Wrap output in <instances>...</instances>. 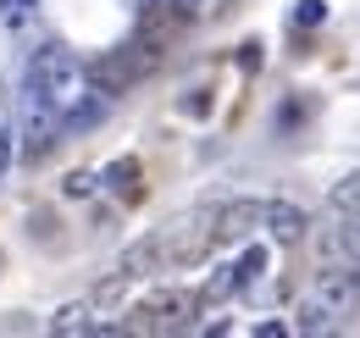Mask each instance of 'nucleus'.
<instances>
[{"mask_svg":"<svg viewBox=\"0 0 360 338\" xmlns=\"http://www.w3.org/2000/svg\"><path fill=\"white\" fill-rule=\"evenodd\" d=\"M0 23L17 28V34L34 28V23H39V0H0Z\"/></svg>","mask_w":360,"mask_h":338,"instance_id":"9b49d317","label":"nucleus"},{"mask_svg":"<svg viewBox=\"0 0 360 338\" xmlns=\"http://www.w3.org/2000/svg\"><path fill=\"white\" fill-rule=\"evenodd\" d=\"M67 194H94V177H89V172H78V177L67 183Z\"/></svg>","mask_w":360,"mask_h":338,"instance_id":"2eb2a0df","label":"nucleus"},{"mask_svg":"<svg viewBox=\"0 0 360 338\" xmlns=\"http://www.w3.org/2000/svg\"><path fill=\"white\" fill-rule=\"evenodd\" d=\"M321 255H327V266H355L360 272V216L338 211V222L321 233Z\"/></svg>","mask_w":360,"mask_h":338,"instance_id":"423d86ee","label":"nucleus"},{"mask_svg":"<svg viewBox=\"0 0 360 338\" xmlns=\"http://www.w3.org/2000/svg\"><path fill=\"white\" fill-rule=\"evenodd\" d=\"M194 316H200L194 289H155L134 305V322H122V333H194Z\"/></svg>","mask_w":360,"mask_h":338,"instance_id":"7ed1b4c3","label":"nucleus"},{"mask_svg":"<svg viewBox=\"0 0 360 338\" xmlns=\"http://www.w3.org/2000/svg\"><path fill=\"white\" fill-rule=\"evenodd\" d=\"M266 222V200H227L217 206V239H244Z\"/></svg>","mask_w":360,"mask_h":338,"instance_id":"1a4fd4ad","label":"nucleus"},{"mask_svg":"<svg viewBox=\"0 0 360 338\" xmlns=\"http://www.w3.org/2000/svg\"><path fill=\"white\" fill-rule=\"evenodd\" d=\"M161 239H167V261H200V255L217 244V206H205V211L172 222Z\"/></svg>","mask_w":360,"mask_h":338,"instance_id":"20e7f679","label":"nucleus"},{"mask_svg":"<svg viewBox=\"0 0 360 338\" xmlns=\"http://www.w3.org/2000/svg\"><path fill=\"white\" fill-rule=\"evenodd\" d=\"M227 266H233V283H238V294H244V289H255V283L266 277V250L250 244V250L238 255V261H227Z\"/></svg>","mask_w":360,"mask_h":338,"instance_id":"9d476101","label":"nucleus"},{"mask_svg":"<svg viewBox=\"0 0 360 338\" xmlns=\"http://www.w3.org/2000/svg\"><path fill=\"white\" fill-rule=\"evenodd\" d=\"M161 266H167V239L150 233V239H134L128 250L111 261V277H117V283H134V277H150V272H161Z\"/></svg>","mask_w":360,"mask_h":338,"instance_id":"39448f33","label":"nucleus"},{"mask_svg":"<svg viewBox=\"0 0 360 338\" xmlns=\"http://www.w3.org/2000/svg\"><path fill=\"white\" fill-rule=\"evenodd\" d=\"M283 333H288L283 322H261V327H255V338H283Z\"/></svg>","mask_w":360,"mask_h":338,"instance_id":"dca6fc26","label":"nucleus"},{"mask_svg":"<svg viewBox=\"0 0 360 338\" xmlns=\"http://www.w3.org/2000/svg\"><path fill=\"white\" fill-rule=\"evenodd\" d=\"M0 133H6V117H0Z\"/></svg>","mask_w":360,"mask_h":338,"instance_id":"f3484780","label":"nucleus"},{"mask_svg":"<svg viewBox=\"0 0 360 338\" xmlns=\"http://www.w3.org/2000/svg\"><path fill=\"white\" fill-rule=\"evenodd\" d=\"M17 84H22V100H45V106L61 111V123H67V106L78 100L84 67H78V56H72L67 44H34L28 61H22V73H17Z\"/></svg>","mask_w":360,"mask_h":338,"instance_id":"f03ea898","label":"nucleus"},{"mask_svg":"<svg viewBox=\"0 0 360 338\" xmlns=\"http://www.w3.org/2000/svg\"><path fill=\"white\" fill-rule=\"evenodd\" d=\"M333 211H349V216H360V172H349L344 183H333Z\"/></svg>","mask_w":360,"mask_h":338,"instance_id":"f8f14e48","label":"nucleus"},{"mask_svg":"<svg viewBox=\"0 0 360 338\" xmlns=\"http://www.w3.org/2000/svg\"><path fill=\"white\" fill-rule=\"evenodd\" d=\"M355 305H360V272L327 266V272H316V283L305 289L300 311H294V333H333L355 316Z\"/></svg>","mask_w":360,"mask_h":338,"instance_id":"f257e3e1","label":"nucleus"},{"mask_svg":"<svg viewBox=\"0 0 360 338\" xmlns=\"http://www.w3.org/2000/svg\"><path fill=\"white\" fill-rule=\"evenodd\" d=\"M134 177H139V161H117V167H105V183H111V189H128Z\"/></svg>","mask_w":360,"mask_h":338,"instance_id":"4468645a","label":"nucleus"},{"mask_svg":"<svg viewBox=\"0 0 360 338\" xmlns=\"http://www.w3.org/2000/svg\"><path fill=\"white\" fill-rule=\"evenodd\" d=\"M50 327H56V333H122V322H105V316H100V294L61 305Z\"/></svg>","mask_w":360,"mask_h":338,"instance_id":"0eeeda50","label":"nucleus"},{"mask_svg":"<svg viewBox=\"0 0 360 338\" xmlns=\"http://www.w3.org/2000/svg\"><path fill=\"white\" fill-rule=\"evenodd\" d=\"M266 227L277 244H300L305 233H311V216H305V206H294V200H266Z\"/></svg>","mask_w":360,"mask_h":338,"instance_id":"6e6552de","label":"nucleus"},{"mask_svg":"<svg viewBox=\"0 0 360 338\" xmlns=\"http://www.w3.org/2000/svg\"><path fill=\"white\" fill-rule=\"evenodd\" d=\"M321 17H327V6H321V0H300V6H294V23H300V28H316Z\"/></svg>","mask_w":360,"mask_h":338,"instance_id":"ddd939ff","label":"nucleus"}]
</instances>
